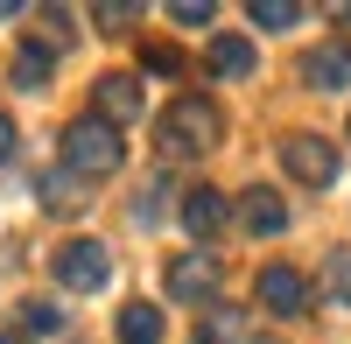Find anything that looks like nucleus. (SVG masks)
<instances>
[{
    "mask_svg": "<svg viewBox=\"0 0 351 344\" xmlns=\"http://www.w3.org/2000/svg\"><path fill=\"white\" fill-rule=\"evenodd\" d=\"M49 71H56V42H49V36H21V42H14L8 77L21 84V92H43V84H49Z\"/></svg>",
    "mask_w": 351,
    "mask_h": 344,
    "instance_id": "obj_9",
    "label": "nucleus"
},
{
    "mask_svg": "<svg viewBox=\"0 0 351 344\" xmlns=\"http://www.w3.org/2000/svg\"><path fill=\"white\" fill-rule=\"evenodd\" d=\"M260 309H267V317H302V309H309V281L288 260L260 267Z\"/></svg>",
    "mask_w": 351,
    "mask_h": 344,
    "instance_id": "obj_7",
    "label": "nucleus"
},
{
    "mask_svg": "<svg viewBox=\"0 0 351 344\" xmlns=\"http://www.w3.org/2000/svg\"><path fill=\"white\" fill-rule=\"evenodd\" d=\"M21 330L28 337H56V330H64V309H56V302H21Z\"/></svg>",
    "mask_w": 351,
    "mask_h": 344,
    "instance_id": "obj_15",
    "label": "nucleus"
},
{
    "mask_svg": "<svg viewBox=\"0 0 351 344\" xmlns=\"http://www.w3.org/2000/svg\"><path fill=\"white\" fill-rule=\"evenodd\" d=\"M36 190H43V211H56V218H77V211H84V204H77V190L64 183V169H49Z\"/></svg>",
    "mask_w": 351,
    "mask_h": 344,
    "instance_id": "obj_14",
    "label": "nucleus"
},
{
    "mask_svg": "<svg viewBox=\"0 0 351 344\" xmlns=\"http://www.w3.org/2000/svg\"><path fill=\"white\" fill-rule=\"evenodd\" d=\"M246 344H281V337H246Z\"/></svg>",
    "mask_w": 351,
    "mask_h": 344,
    "instance_id": "obj_24",
    "label": "nucleus"
},
{
    "mask_svg": "<svg viewBox=\"0 0 351 344\" xmlns=\"http://www.w3.org/2000/svg\"><path fill=\"white\" fill-rule=\"evenodd\" d=\"M211 0H183V8H176V21H183V28H211Z\"/></svg>",
    "mask_w": 351,
    "mask_h": 344,
    "instance_id": "obj_21",
    "label": "nucleus"
},
{
    "mask_svg": "<svg viewBox=\"0 0 351 344\" xmlns=\"http://www.w3.org/2000/svg\"><path fill=\"white\" fill-rule=\"evenodd\" d=\"M239 337V317H232V309H211V317L197 323V344H232Z\"/></svg>",
    "mask_w": 351,
    "mask_h": 344,
    "instance_id": "obj_19",
    "label": "nucleus"
},
{
    "mask_svg": "<svg viewBox=\"0 0 351 344\" xmlns=\"http://www.w3.org/2000/svg\"><path fill=\"white\" fill-rule=\"evenodd\" d=\"M0 344H21V337H0Z\"/></svg>",
    "mask_w": 351,
    "mask_h": 344,
    "instance_id": "obj_25",
    "label": "nucleus"
},
{
    "mask_svg": "<svg viewBox=\"0 0 351 344\" xmlns=\"http://www.w3.org/2000/svg\"><path fill=\"white\" fill-rule=\"evenodd\" d=\"M8 155H14V120L0 112V162H8Z\"/></svg>",
    "mask_w": 351,
    "mask_h": 344,
    "instance_id": "obj_23",
    "label": "nucleus"
},
{
    "mask_svg": "<svg viewBox=\"0 0 351 344\" xmlns=\"http://www.w3.org/2000/svg\"><path fill=\"white\" fill-rule=\"evenodd\" d=\"M281 169H288L302 190H330V183H337V148H330L324 134H288V140H281Z\"/></svg>",
    "mask_w": 351,
    "mask_h": 344,
    "instance_id": "obj_3",
    "label": "nucleus"
},
{
    "mask_svg": "<svg viewBox=\"0 0 351 344\" xmlns=\"http://www.w3.org/2000/svg\"><path fill=\"white\" fill-rule=\"evenodd\" d=\"M141 71H155V77H183V49L148 42V49H141Z\"/></svg>",
    "mask_w": 351,
    "mask_h": 344,
    "instance_id": "obj_17",
    "label": "nucleus"
},
{
    "mask_svg": "<svg viewBox=\"0 0 351 344\" xmlns=\"http://www.w3.org/2000/svg\"><path fill=\"white\" fill-rule=\"evenodd\" d=\"M120 344H162V309L155 302H127L120 309Z\"/></svg>",
    "mask_w": 351,
    "mask_h": 344,
    "instance_id": "obj_13",
    "label": "nucleus"
},
{
    "mask_svg": "<svg viewBox=\"0 0 351 344\" xmlns=\"http://www.w3.org/2000/svg\"><path fill=\"white\" fill-rule=\"evenodd\" d=\"M162 281H169L176 302H211L218 281H225V260H218V253H183V260H169Z\"/></svg>",
    "mask_w": 351,
    "mask_h": 344,
    "instance_id": "obj_6",
    "label": "nucleus"
},
{
    "mask_svg": "<svg viewBox=\"0 0 351 344\" xmlns=\"http://www.w3.org/2000/svg\"><path fill=\"white\" fill-rule=\"evenodd\" d=\"M92 21H99V28H134L141 14H134V8H92Z\"/></svg>",
    "mask_w": 351,
    "mask_h": 344,
    "instance_id": "obj_22",
    "label": "nucleus"
},
{
    "mask_svg": "<svg viewBox=\"0 0 351 344\" xmlns=\"http://www.w3.org/2000/svg\"><path fill=\"white\" fill-rule=\"evenodd\" d=\"M56 281H64L71 295H99L106 281H112V253L99 239H71L64 253H56Z\"/></svg>",
    "mask_w": 351,
    "mask_h": 344,
    "instance_id": "obj_4",
    "label": "nucleus"
},
{
    "mask_svg": "<svg viewBox=\"0 0 351 344\" xmlns=\"http://www.w3.org/2000/svg\"><path fill=\"white\" fill-rule=\"evenodd\" d=\"M239 225H246L253 239H281V232H288V204H281L274 190H260V183H253V190L239 197Z\"/></svg>",
    "mask_w": 351,
    "mask_h": 344,
    "instance_id": "obj_10",
    "label": "nucleus"
},
{
    "mask_svg": "<svg viewBox=\"0 0 351 344\" xmlns=\"http://www.w3.org/2000/svg\"><path fill=\"white\" fill-rule=\"evenodd\" d=\"M162 197H169V183H148V190H141V204H134V225H162Z\"/></svg>",
    "mask_w": 351,
    "mask_h": 344,
    "instance_id": "obj_20",
    "label": "nucleus"
},
{
    "mask_svg": "<svg viewBox=\"0 0 351 344\" xmlns=\"http://www.w3.org/2000/svg\"><path fill=\"white\" fill-rule=\"evenodd\" d=\"M324 288H330V302L351 309V253H330V260H324Z\"/></svg>",
    "mask_w": 351,
    "mask_h": 344,
    "instance_id": "obj_16",
    "label": "nucleus"
},
{
    "mask_svg": "<svg viewBox=\"0 0 351 344\" xmlns=\"http://www.w3.org/2000/svg\"><path fill=\"white\" fill-rule=\"evenodd\" d=\"M225 225H232V211H225V197H218V190H190V197H183V232L218 239Z\"/></svg>",
    "mask_w": 351,
    "mask_h": 344,
    "instance_id": "obj_11",
    "label": "nucleus"
},
{
    "mask_svg": "<svg viewBox=\"0 0 351 344\" xmlns=\"http://www.w3.org/2000/svg\"><path fill=\"white\" fill-rule=\"evenodd\" d=\"M302 84L309 92H351V42H316L302 56Z\"/></svg>",
    "mask_w": 351,
    "mask_h": 344,
    "instance_id": "obj_8",
    "label": "nucleus"
},
{
    "mask_svg": "<svg viewBox=\"0 0 351 344\" xmlns=\"http://www.w3.org/2000/svg\"><path fill=\"white\" fill-rule=\"evenodd\" d=\"M253 42L246 36H211V77H253Z\"/></svg>",
    "mask_w": 351,
    "mask_h": 344,
    "instance_id": "obj_12",
    "label": "nucleus"
},
{
    "mask_svg": "<svg viewBox=\"0 0 351 344\" xmlns=\"http://www.w3.org/2000/svg\"><path fill=\"white\" fill-rule=\"evenodd\" d=\"M302 8H288V0H253V28H295Z\"/></svg>",
    "mask_w": 351,
    "mask_h": 344,
    "instance_id": "obj_18",
    "label": "nucleus"
},
{
    "mask_svg": "<svg viewBox=\"0 0 351 344\" xmlns=\"http://www.w3.org/2000/svg\"><path fill=\"white\" fill-rule=\"evenodd\" d=\"M218 134H225L218 106L204 99V92H183V99H176L162 120H155V148H162L169 162H197V155L218 148Z\"/></svg>",
    "mask_w": 351,
    "mask_h": 344,
    "instance_id": "obj_1",
    "label": "nucleus"
},
{
    "mask_svg": "<svg viewBox=\"0 0 351 344\" xmlns=\"http://www.w3.org/2000/svg\"><path fill=\"white\" fill-rule=\"evenodd\" d=\"M141 112H148V99H141V77H134V71H106V77L92 84V120H106V127H134Z\"/></svg>",
    "mask_w": 351,
    "mask_h": 344,
    "instance_id": "obj_5",
    "label": "nucleus"
},
{
    "mask_svg": "<svg viewBox=\"0 0 351 344\" xmlns=\"http://www.w3.org/2000/svg\"><path fill=\"white\" fill-rule=\"evenodd\" d=\"M120 162H127V134L120 127L92 120V112L64 127V169H71V176H112Z\"/></svg>",
    "mask_w": 351,
    "mask_h": 344,
    "instance_id": "obj_2",
    "label": "nucleus"
}]
</instances>
